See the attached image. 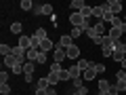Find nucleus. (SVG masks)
<instances>
[{"instance_id":"f257e3e1","label":"nucleus","mask_w":126,"mask_h":95,"mask_svg":"<svg viewBox=\"0 0 126 95\" xmlns=\"http://www.w3.org/2000/svg\"><path fill=\"white\" fill-rule=\"evenodd\" d=\"M101 53H103V57H111V55H113V40L109 36H105L103 47H101Z\"/></svg>"},{"instance_id":"f03ea898","label":"nucleus","mask_w":126,"mask_h":95,"mask_svg":"<svg viewBox=\"0 0 126 95\" xmlns=\"http://www.w3.org/2000/svg\"><path fill=\"white\" fill-rule=\"evenodd\" d=\"M116 78H118L116 87L120 89V93H126V72H124V70H120V72L116 74Z\"/></svg>"},{"instance_id":"7ed1b4c3","label":"nucleus","mask_w":126,"mask_h":95,"mask_svg":"<svg viewBox=\"0 0 126 95\" xmlns=\"http://www.w3.org/2000/svg\"><path fill=\"white\" fill-rule=\"evenodd\" d=\"M84 21H86V19L82 17L80 13H72V15H69V23H72V27H82Z\"/></svg>"},{"instance_id":"20e7f679","label":"nucleus","mask_w":126,"mask_h":95,"mask_svg":"<svg viewBox=\"0 0 126 95\" xmlns=\"http://www.w3.org/2000/svg\"><path fill=\"white\" fill-rule=\"evenodd\" d=\"M107 6H109V11H111L113 15H120L122 13V0H109Z\"/></svg>"},{"instance_id":"39448f33","label":"nucleus","mask_w":126,"mask_h":95,"mask_svg":"<svg viewBox=\"0 0 126 95\" xmlns=\"http://www.w3.org/2000/svg\"><path fill=\"white\" fill-rule=\"evenodd\" d=\"M63 59H67V53H65V49H61L57 42V47H55V61L57 63H63Z\"/></svg>"},{"instance_id":"423d86ee","label":"nucleus","mask_w":126,"mask_h":95,"mask_svg":"<svg viewBox=\"0 0 126 95\" xmlns=\"http://www.w3.org/2000/svg\"><path fill=\"white\" fill-rule=\"evenodd\" d=\"M65 53H67V59H80V47L72 45L69 49H65Z\"/></svg>"},{"instance_id":"0eeeda50","label":"nucleus","mask_w":126,"mask_h":95,"mask_svg":"<svg viewBox=\"0 0 126 95\" xmlns=\"http://www.w3.org/2000/svg\"><path fill=\"white\" fill-rule=\"evenodd\" d=\"M122 34H126V32L120 30V27H109V32H107V36L111 40H122Z\"/></svg>"},{"instance_id":"6e6552de","label":"nucleus","mask_w":126,"mask_h":95,"mask_svg":"<svg viewBox=\"0 0 126 95\" xmlns=\"http://www.w3.org/2000/svg\"><path fill=\"white\" fill-rule=\"evenodd\" d=\"M72 45H74V38L69 36V34H63V36L59 38V47H61V49H69Z\"/></svg>"},{"instance_id":"1a4fd4ad","label":"nucleus","mask_w":126,"mask_h":95,"mask_svg":"<svg viewBox=\"0 0 126 95\" xmlns=\"http://www.w3.org/2000/svg\"><path fill=\"white\" fill-rule=\"evenodd\" d=\"M94 76H97V72H94V63H93V66H90V68H86L84 72H82V78H84L86 82L94 80Z\"/></svg>"},{"instance_id":"9d476101","label":"nucleus","mask_w":126,"mask_h":95,"mask_svg":"<svg viewBox=\"0 0 126 95\" xmlns=\"http://www.w3.org/2000/svg\"><path fill=\"white\" fill-rule=\"evenodd\" d=\"M19 47H23L25 51H30V49H32V36L21 34V36H19Z\"/></svg>"},{"instance_id":"9b49d317","label":"nucleus","mask_w":126,"mask_h":95,"mask_svg":"<svg viewBox=\"0 0 126 95\" xmlns=\"http://www.w3.org/2000/svg\"><path fill=\"white\" fill-rule=\"evenodd\" d=\"M55 47H57V45H55L53 40H48V38H46V40H42V42H40V51H42V53H48V51H53Z\"/></svg>"},{"instance_id":"f8f14e48","label":"nucleus","mask_w":126,"mask_h":95,"mask_svg":"<svg viewBox=\"0 0 126 95\" xmlns=\"http://www.w3.org/2000/svg\"><path fill=\"white\" fill-rule=\"evenodd\" d=\"M69 6L74 9V13H80V11L86 6V2H84V0H72V4H69Z\"/></svg>"},{"instance_id":"ddd939ff","label":"nucleus","mask_w":126,"mask_h":95,"mask_svg":"<svg viewBox=\"0 0 126 95\" xmlns=\"http://www.w3.org/2000/svg\"><path fill=\"white\" fill-rule=\"evenodd\" d=\"M103 15H105V11H103V4H101V6H93V17H94V19L103 21Z\"/></svg>"},{"instance_id":"4468645a","label":"nucleus","mask_w":126,"mask_h":95,"mask_svg":"<svg viewBox=\"0 0 126 95\" xmlns=\"http://www.w3.org/2000/svg\"><path fill=\"white\" fill-rule=\"evenodd\" d=\"M17 63H19V61H17V57H15V55H9V57H4V68H11V70H13Z\"/></svg>"},{"instance_id":"2eb2a0df","label":"nucleus","mask_w":126,"mask_h":95,"mask_svg":"<svg viewBox=\"0 0 126 95\" xmlns=\"http://www.w3.org/2000/svg\"><path fill=\"white\" fill-rule=\"evenodd\" d=\"M50 87V82H48V78H38V85H36V89H40V91H46Z\"/></svg>"},{"instance_id":"dca6fc26","label":"nucleus","mask_w":126,"mask_h":95,"mask_svg":"<svg viewBox=\"0 0 126 95\" xmlns=\"http://www.w3.org/2000/svg\"><path fill=\"white\" fill-rule=\"evenodd\" d=\"M0 53H2V57H9V55H13V47H9L6 42H2V45H0Z\"/></svg>"},{"instance_id":"f3484780","label":"nucleus","mask_w":126,"mask_h":95,"mask_svg":"<svg viewBox=\"0 0 126 95\" xmlns=\"http://www.w3.org/2000/svg\"><path fill=\"white\" fill-rule=\"evenodd\" d=\"M32 36H36L38 40H46V38H48V36H46V30H44V27H36V32H34Z\"/></svg>"},{"instance_id":"a211bd4d","label":"nucleus","mask_w":126,"mask_h":95,"mask_svg":"<svg viewBox=\"0 0 126 95\" xmlns=\"http://www.w3.org/2000/svg\"><path fill=\"white\" fill-rule=\"evenodd\" d=\"M80 15H82L84 19H86V21H90V17H93V6H88V4H86L84 9L80 11Z\"/></svg>"},{"instance_id":"6ab92c4d","label":"nucleus","mask_w":126,"mask_h":95,"mask_svg":"<svg viewBox=\"0 0 126 95\" xmlns=\"http://www.w3.org/2000/svg\"><path fill=\"white\" fill-rule=\"evenodd\" d=\"M67 70H69V74H72V80H74V78H80V76H82V70L78 68L76 63H74L72 68H67Z\"/></svg>"},{"instance_id":"aec40b11","label":"nucleus","mask_w":126,"mask_h":95,"mask_svg":"<svg viewBox=\"0 0 126 95\" xmlns=\"http://www.w3.org/2000/svg\"><path fill=\"white\" fill-rule=\"evenodd\" d=\"M105 25H107V23H103V21H99V23H94V32H97V34H99V36H105Z\"/></svg>"},{"instance_id":"412c9836","label":"nucleus","mask_w":126,"mask_h":95,"mask_svg":"<svg viewBox=\"0 0 126 95\" xmlns=\"http://www.w3.org/2000/svg\"><path fill=\"white\" fill-rule=\"evenodd\" d=\"M48 82H50V87H55L57 82H61V78H59V74H55V72H48Z\"/></svg>"},{"instance_id":"4be33fe9","label":"nucleus","mask_w":126,"mask_h":95,"mask_svg":"<svg viewBox=\"0 0 126 95\" xmlns=\"http://www.w3.org/2000/svg\"><path fill=\"white\" fill-rule=\"evenodd\" d=\"M76 66L82 70V72H84L86 68H90V66H93V61H88V59H78V63H76Z\"/></svg>"},{"instance_id":"5701e85b","label":"nucleus","mask_w":126,"mask_h":95,"mask_svg":"<svg viewBox=\"0 0 126 95\" xmlns=\"http://www.w3.org/2000/svg\"><path fill=\"white\" fill-rule=\"evenodd\" d=\"M34 68H36V63H34V61H25V66H23V74H34Z\"/></svg>"},{"instance_id":"b1692460","label":"nucleus","mask_w":126,"mask_h":95,"mask_svg":"<svg viewBox=\"0 0 126 95\" xmlns=\"http://www.w3.org/2000/svg\"><path fill=\"white\" fill-rule=\"evenodd\" d=\"M34 2L32 0H21V11H34Z\"/></svg>"},{"instance_id":"393cba45","label":"nucleus","mask_w":126,"mask_h":95,"mask_svg":"<svg viewBox=\"0 0 126 95\" xmlns=\"http://www.w3.org/2000/svg\"><path fill=\"white\" fill-rule=\"evenodd\" d=\"M11 32H13V34H21L23 32V23H19V21L11 23Z\"/></svg>"},{"instance_id":"a878e982","label":"nucleus","mask_w":126,"mask_h":95,"mask_svg":"<svg viewBox=\"0 0 126 95\" xmlns=\"http://www.w3.org/2000/svg\"><path fill=\"white\" fill-rule=\"evenodd\" d=\"M72 87H74V91H78V89H82V87H84V78H74L72 80Z\"/></svg>"},{"instance_id":"bb28decb","label":"nucleus","mask_w":126,"mask_h":95,"mask_svg":"<svg viewBox=\"0 0 126 95\" xmlns=\"http://www.w3.org/2000/svg\"><path fill=\"white\" fill-rule=\"evenodd\" d=\"M109 87H111V85L107 82V78H101V80H99V91H103V93H107V91H109Z\"/></svg>"},{"instance_id":"cd10ccee","label":"nucleus","mask_w":126,"mask_h":95,"mask_svg":"<svg viewBox=\"0 0 126 95\" xmlns=\"http://www.w3.org/2000/svg\"><path fill=\"white\" fill-rule=\"evenodd\" d=\"M38 53H40V51H36V49H30V51H27V61H34V63H36Z\"/></svg>"},{"instance_id":"c85d7f7f","label":"nucleus","mask_w":126,"mask_h":95,"mask_svg":"<svg viewBox=\"0 0 126 95\" xmlns=\"http://www.w3.org/2000/svg\"><path fill=\"white\" fill-rule=\"evenodd\" d=\"M82 34H84V30H82V27H72V34H69V36L76 40V38H80Z\"/></svg>"},{"instance_id":"c756f323","label":"nucleus","mask_w":126,"mask_h":95,"mask_svg":"<svg viewBox=\"0 0 126 95\" xmlns=\"http://www.w3.org/2000/svg\"><path fill=\"white\" fill-rule=\"evenodd\" d=\"M42 15H48V17H53V4H42Z\"/></svg>"},{"instance_id":"7c9ffc66","label":"nucleus","mask_w":126,"mask_h":95,"mask_svg":"<svg viewBox=\"0 0 126 95\" xmlns=\"http://www.w3.org/2000/svg\"><path fill=\"white\" fill-rule=\"evenodd\" d=\"M61 63H57V61H53V63H50V72H55V74H61Z\"/></svg>"},{"instance_id":"2f4dec72","label":"nucleus","mask_w":126,"mask_h":95,"mask_svg":"<svg viewBox=\"0 0 126 95\" xmlns=\"http://www.w3.org/2000/svg\"><path fill=\"white\" fill-rule=\"evenodd\" d=\"M9 76L11 74H6L4 70H2V72H0V85H9Z\"/></svg>"},{"instance_id":"473e14b6","label":"nucleus","mask_w":126,"mask_h":95,"mask_svg":"<svg viewBox=\"0 0 126 95\" xmlns=\"http://www.w3.org/2000/svg\"><path fill=\"white\" fill-rule=\"evenodd\" d=\"M59 78H61V80H72V74H69V70H61Z\"/></svg>"},{"instance_id":"72a5a7b5","label":"nucleus","mask_w":126,"mask_h":95,"mask_svg":"<svg viewBox=\"0 0 126 95\" xmlns=\"http://www.w3.org/2000/svg\"><path fill=\"white\" fill-rule=\"evenodd\" d=\"M94 72H97V74H103L105 72V63H94Z\"/></svg>"},{"instance_id":"f704fd0d","label":"nucleus","mask_w":126,"mask_h":95,"mask_svg":"<svg viewBox=\"0 0 126 95\" xmlns=\"http://www.w3.org/2000/svg\"><path fill=\"white\" fill-rule=\"evenodd\" d=\"M46 59H48V57H46V53H42V51H40V53H38L36 63H46Z\"/></svg>"},{"instance_id":"c9c22d12","label":"nucleus","mask_w":126,"mask_h":95,"mask_svg":"<svg viewBox=\"0 0 126 95\" xmlns=\"http://www.w3.org/2000/svg\"><path fill=\"white\" fill-rule=\"evenodd\" d=\"M107 95H120V89H118L116 85H111V87H109V91H107Z\"/></svg>"},{"instance_id":"e433bc0d","label":"nucleus","mask_w":126,"mask_h":95,"mask_svg":"<svg viewBox=\"0 0 126 95\" xmlns=\"http://www.w3.org/2000/svg\"><path fill=\"white\" fill-rule=\"evenodd\" d=\"M0 93H2V95H9L11 93V87L9 85H0Z\"/></svg>"},{"instance_id":"4c0bfd02","label":"nucleus","mask_w":126,"mask_h":95,"mask_svg":"<svg viewBox=\"0 0 126 95\" xmlns=\"http://www.w3.org/2000/svg\"><path fill=\"white\" fill-rule=\"evenodd\" d=\"M32 13L36 15V17H38V15H42V4H38V6H34V11H32Z\"/></svg>"},{"instance_id":"58836bf2","label":"nucleus","mask_w":126,"mask_h":95,"mask_svg":"<svg viewBox=\"0 0 126 95\" xmlns=\"http://www.w3.org/2000/svg\"><path fill=\"white\" fill-rule=\"evenodd\" d=\"M13 72H15V74H21V72H23V66H21V63H17V66L13 68Z\"/></svg>"},{"instance_id":"ea45409f","label":"nucleus","mask_w":126,"mask_h":95,"mask_svg":"<svg viewBox=\"0 0 126 95\" xmlns=\"http://www.w3.org/2000/svg\"><path fill=\"white\" fill-rule=\"evenodd\" d=\"M46 95H57V91H55V87H48V89H46Z\"/></svg>"},{"instance_id":"a19ab883","label":"nucleus","mask_w":126,"mask_h":95,"mask_svg":"<svg viewBox=\"0 0 126 95\" xmlns=\"http://www.w3.org/2000/svg\"><path fill=\"white\" fill-rule=\"evenodd\" d=\"M69 95H84V93H82V91H72Z\"/></svg>"},{"instance_id":"79ce46f5","label":"nucleus","mask_w":126,"mask_h":95,"mask_svg":"<svg viewBox=\"0 0 126 95\" xmlns=\"http://www.w3.org/2000/svg\"><path fill=\"white\" fill-rule=\"evenodd\" d=\"M36 95H46V91H40V89H36Z\"/></svg>"},{"instance_id":"37998d69","label":"nucleus","mask_w":126,"mask_h":95,"mask_svg":"<svg viewBox=\"0 0 126 95\" xmlns=\"http://www.w3.org/2000/svg\"><path fill=\"white\" fill-rule=\"evenodd\" d=\"M122 70H126V59H122Z\"/></svg>"},{"instance_id":"c03bdc74","label":"nucleus","mask_w":126,"mask_h":95,"mask_svg":"<svg viewBox=\"0 0 126 95\" xmlns=\"http://www.w3.org/2000/svg\"><path fill=\"white\" fill-rule=\"evenodd\" d=\"M97 95H107V93H103V91H99V93H97Z\"/></svg>"},{"instance_id":"a18cd8bd","label":"nucleus","mask_w":126,"mask_h":95,"mask_svg":"<svg viewBox=\"0 0 126 95\" xmlns=\"http://www.w3.org/2000/svg\"><path fill=\"white\" fill-rule=\"evenodd\" d=\"M124 23H126V15H124Z\"/></svg>"},{"instance_id":"49530a36","label":"nucleus","mask_w":126,"mask_h":95,"mask_svg":"<svg viewBox=\"0 0 126 95\" xmlns=\"http://www.w3.org/2000/svg\"><path fill=\"white\" fill-rule=\"evenodd\" d=\"M124 42H126V38H124Z\"/></svg>"}]
</instances>
